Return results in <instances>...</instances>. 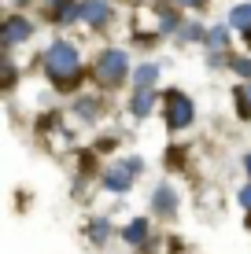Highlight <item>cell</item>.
<instances>
[{"instance_id":"1","label":"cell","mask_w":251,"mask_h":254,"mask_svg":"<svg viewBox=\"0 0 251 254\" xmlns=\"http://www.w3.org/2000/svg\"><path fill=\"white\" fill-rule=\"evenodd\" d=\"M45 70H48V77L59 85V89L78 85V77H82V63H78L74 45H52L48 56H45Z\"/></svg>"},{"instance_id":"2","label":"cell","mask_w":251,"mask_h":254,"mask_svg":"<svg viewBox=\"0 0 251 254\" xmlns=\"http://www.w3.org/2000/svg\"><path fill=\"white\" fill-rule=\"evenodd\" d=\"M126 70H129V59H126V52L122 48H107L100 56V63H96V77L103 85H118L126 77Z\"/></svg>"},{"instance_id":"3","label":"cell","mask_w":251,"mask_h":254,"mask_svg":"<svg viewBox=\"0 0 251 254\" xmlns=\"http://www.w3.org/2000/svg\"><path fill=\"white\" fill-rule=\"evenodd\" d=\"M167 126L170 129L192 126V100H188L185 92H170L167 96Z\"/></svg>"},{"instance_id":"4","label":"cell","mask_w":251,"mask_h":254,"mask_svg":"<svg viewBox=\"0 0 251 254\" xmlns=\"http://www.w3.org/2000/svg\"><path fill=\"white\" fill-rule=\"evenodd\" d=\"M141 173V159H129V162H118L107 170V177H103V185H107L111 191H126L129 185H133V177Z\"/></svg>"},{"instance_id":"5","label":"cell","mask_w":251,"mask_h":254,"mask_svg":"<svg viewBox=\"0 0 251 254\" xmlns=\"http://www.w3.org/2000/svg\"><path fill=\"white\" fill-rule=\"evenodd\" d=\"M30 19H22V15H11V19H7V26H4V45L7 48H15L19 45V41H26L30 37Z\"/></svg>"},{"instance_id":"6","label":"cell","mask_w":251,"mask_h":254,"mask_svg":"<svg viewBox=\"0 0 251 254\" xmlns=\"http://www.w3.org/2000/svg\"><path fill=\"white\" fill-rule=\"evenodd\" d=\"M78 7H82L78 19H85V22H92V26H100V22L111 19V4H103V0H85V4H78Z\"/></svg>"},{"instance_id":"7","label":"cell","mask_w":251,"mask_h":254,"mask_svg":"<svg viewBox=\"0 0 251 254\" xmlns=\"http://www.w3.org/2000/svg\"><path fill=\"white\" fill-rule=\"evenodd\" d=\"M229 22L237 26L240 33H251V4H237V7L229 11Z\"/></svg>"},{"instance_id":"8","label":"cell","mask_w":251,"mask_h":254,"mask_svg":"<svg viewBox=\"0 0 251 254\" xmlns=\"http://www.w3.org/2000/svg\"><path fill=\"white\" fill-rule=\"evenodd\" d=\"M152 103H155L152 89H141V92L133 96V115H137V118H144V115H148V111H152Z\"/></svg>"},{"instance_id":"9","label":"cell","mask_w":251,"mask_h":254,"mask_svg":"<svg viewBox=\"0 0 251 254\" xmlns=\"http://www.w3.org/2000/svg\"><path fill=\"white\" fill-rule=\"evenodd\" d=\"M174 206H177V199H174V191H170V188L155 191V210H159V214H174Z\"/></svg>"},{"instance_id":"10","label":"cell","mask_w":251,"mask_h":254,"mask_svg":"<svg viewBox=\"0 0 251 254\" xmlns=\"http://www.w3.org/2000/svg\"><path fill=\"white\" fill-rule=\"evenodd\" d=\"M155 74H159V70H155L152 63H144V66H137V74H133V81H137V89H152V85H155Z\"/></svg>"},{"instance_id":"11","label":"cell","mask_w":251,"mask_h":254,"mask_svg":"<svg viewBox=\"0 0 251 254\" xmlns=\"http://www.w3.org/2000/svg\"><path fill=\"white\" fill-rule=\"evenodd\" d=\"M56 15H59V22H74L82 15V7H74L71 0H56Z\"/></svg>"},{"instance_id":"12","label":"cell","mask_w":251,"mask_h":254,"mask_svg":"<svg viewBox=\"0 0 251 254\" xmlns=\"http://www.w3.org/2000/svg\"><path fill=\"white\" fill-rule=\"evenodd\" d=\"M122 236H126L129 243H141V240H148V221H144V217H141V221H133V225H129V229H126Z\"/></svg>"},{"instance_id":"13","label":"cell","mask_w":251,"mask_h":254,"mask_svg":"<svg viewBox=\"0 0 251 254\" xmlns=\"http://www.w3.org/2000/svg\"><path fill=\"white\" fill-rule=\"evenodd\" d=\"M226 41H229V33L222 30V26H214V30L207 33V45H211L214 52H222V48H226Z\"/></svg>"},{"instance_id":"14","label":"cell","mask_w":251,"mask_h":254,"mask_svg":"<svg viewBox=\"0 0 251 254\" xmlns=\"http://www.w3.org/2000/svg\"><path fill=\"white\" fill-rule=\"evenodd\" d=\"M96 107H100L96 100H82V103H78V115H82V118H96V115H100Z\"/></svg>"},{"instance_id":"15","label":"cell","mask_w":251,"mask_h":254,"mask_svg":"<svg viewBox=\"0 0 251 254\" xmlns=\"http://www.w3.org/2000/svg\"><path fill=\"white\" fill-rule=\"evenodd\" d=\"M89 232H92V240H96V243H103L111 229H107V221H92V229H89Z\"/></svg>"},{"instance_id":"16","label":"cell","mask_w":251,"mask_h":254,"mask_svg":"<svg viewBox=\"0 0 251 254\" xmlns=\"http://www.w3.org/2000/svg\"><path fill=\"white\" fill-rule=\"evenodd\" d=\"M240 203H244V206H248V210H251V185H248V188H244V191H240Z\"/></svg>"},{"instance_id":"17","label":"cell","mask_w":251,"mask_h":254,"mask_svg":"<svg viewBox=\"0 0 251 254\" xmlns=\"http://www.w3.org/2000/svg\"><path fill=\"white\" fill-rule=\"evenodd\" d=\"M237 96H240V103H251V85H244V89H240Z\"/></svg>"},{"instance_id":"18","label":"cell","mask_w":251,"mask_h":254,"mask_svg":"<svg viewBox=\"0 0 251 254\" xmlns=\"http://www.w3.org/2000/svg\"><path fill=\"white\" fill-rule=\"evenodd\" d=\"M177 4H185V7H203L207 0H177Z\"/></svg>"},{"instance_id":"19","label":"cell","mask_w":251,"mask_h":254,"mask_svg":"<svg viewBox=\"0 0 251 254\" xmlns=\"http://www.w3.org/2000/svg\"><path fill=\"white\" fill-rule=\"evenodd\" d=\"M244 166H248V173H251V155H248V159H244Z\"/></svg>"}]
</instances>
